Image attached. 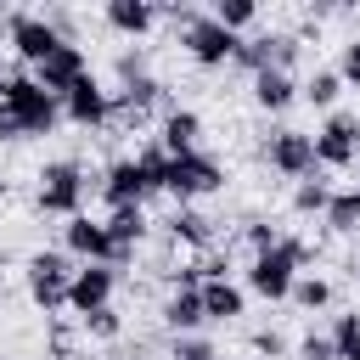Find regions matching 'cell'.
Returning a JSON list of instances; mask_svg holds the SVG:
<instances>
[{
  "label": "cell",
  "instance_id": "obj_4",
  "mask_svg": "<svg viewBox=\"0 0 360 360\" xmlns=\"http://www.w3.org/2000/svg\"><path fill=\"white\" fill-rule=\"evenodd\" d=\"M225 186V163L214 152H186V158H169L163 169V191L174 197V208H191L197 197H214Z\"/></svg>",
  "mask_w": 360,
  "mask_h": 360
},
{
  "label": "cell",
  "instance_id": "obj_39",
  "mask_svg": "<svg viewBox=\"0 0 360 360\" xmlns=\"http://www.w3.org/2000/svg\"><path fill=\"white\" fill-rule=\"evenodd\" d=\"M214 360H219V354H214Z\"/></svg>",
  "mask_w": 360,
  "mask_h": 360
},
{
  "label": "cell",
  "instance_id": "obj_20",
  "mask_svg": "<svg viewBox=\"0 0 360 360\" xmlns=\"http://www.w3.org/2000/svg\"><path fill=\"white\" fill-rule=\"evenodd\" d=\"M298 101V79L292 73H253V107L259 112H287Z\"/></svg>",
  "mask_w": 360,
  "mask_h": 360
},
{
  "label": "cell",
  "instance_id": "obj_37",
  "mask_svg": "<svg viewBox=\"0 0 360 360\" xmlns=\"http://www.w3.org/2000/svg\"><path fill=\"white\" fill-rule=\"evenodd\" d=\"M0 101H6V73H0Z\"/></svg>",
  "mask_w": 360,
  "mask_h": 360
},
{
  "label": "cell",
  "instance_id": "obj_7",
  "mask_svg": "<svg viewBox=\"0 0 360 360\" xmlns=\"http://www.w3.org/2000/svg\"><path fill=\"white\" fill-rule=\"evenodd\" d=\"M298 276H304V270L292 264V253H287L281 242H276L270 253H253V259H248V292L264 298V304H281V298L292 292Z\"/></svg>",
  "mask_w": 360,
  "mask_h": 360
},
{
  "label": "cell",
  "instance_id": "obj_24",
  "mask_svg": "<svg viewBox=\"0 0 360 360\" xmlns=\"http://www.w3.org/2000/svg\"><path fill=\"white\" fill-rule=\"evenodd\" d=\"M208 17H214L225 34H236V39H242V34L259 22V6H253V0H214V6H208Z\"/></svg>",
  "mask_w": 360,
  "mask_h": 360
},
{
  "label": "cell",
  "instance_id": "obj_31",
  "mask_svg": "<svg viewBox=\"0 0 360 360\" xmlns=\"http://www.w3.org/2000/svg\"><path fill=\"white\" fill-rule=\"evenodd\" d=\"M248 349H253L259 360H287V354H292V343H287V338H281L276 326H259V332L248 338Z\"/></svg>",
  "mask_w": 360,
  "mask_h": 360
},
{
  "label": "cell",
  "instance_id": "obj_32",
  "mask_svg": "<svg viewBox=\"0 0 360 360\" xmlns=\"http://www.w3.org/2000/svg\"><path fill=\"white\" fill-rule=\"evenodd\" d=\"M292 360H338V354H332V338L326 332H304L292 343Z\"/></svg>",
  "mask_w": 360,
  "mask_h": 360
},
{
  "label": "cell",
  "instance_id": "obj_38",
  "mask_svg": "<svg viewBox=\"0 0 360 360\" xmlns=\"http://www.w3.org/2000/svg\"><path fill=\"white\" fill-rule=\"evenodd\" d=\"M354 158H360V135H354Z\"/></svg>",
  "mask_w": 360,
  "mask_h": 360
},
{
  "label": "cell",
  "instance_id": "obj_10",
  "mask_svg": "<svg viewBox=\"0 0 360 360\" xmlns=\"http://www.w3.org/2000/svg\"><path fill=\"white\" fill-rule=\"evenodd\" d=\"M264 163H270L276 174H287V180H309V174H315V141H309L304 129H276V135L264 141Z\"/></svg>",
  "mask_w": 360,
  "mask_h": 360
},
{
  "label": "cell",
  "instance_id": "obj_9",
  "mask_svg": "<svg viewBox=\"0 0 360 360\" xmlns=\"http://www.w3.org/2000/svg\"><path fill=\"white\" fill-rule=\"evenodd\" d=\"M354 135H360V118L354 112H332L309 141H315V169H349L354 163Z\"/></svg>",
  "mask_w": 360,
  "mask_h": 360
},
{
  "label": "cell",
  "instance_id": "obj_28",
  "mask_svg": "<svg viewBox=\"0 0 360 360\" xmlns=\"http://www.w3.org/2000/svg\"><path fill=\"white\" fill-rule=\"evenodd\" d=\"M326 202H332V186L321 180V174H309V180H292V214H326Z\"/></svg>",
  "mask_w": 360,
  "mask_h": 360
},
{
  "label": "cell",
  "instance_id": "obj_36",
  "mask_svg": "<svg viewBox=\"0 0 360 360\" xmlns=\"http://www.w3.org/2000/svg\"><path fill=\"white\" fill-rule=\"evenodd\" d=\"M349 276H354V287H360V259H354V264H349Z\"/></svg>",
  "mask_w": 360,
  "mask_h": 360
},
{
  "label": "cell",
  "instance_id": "obj_8",
  "mask_svg": "<svg viewBox=\"0 0 360 360\" xmlns=\"http://www.w3.org/2000/svg\"><path fill=\"white\" fill-rule=\"evenodd\" d=\"M6 39H11L17 62H28V68H39L56 45H68V39H56V28H51L39 11H11V17H6Z\"/></svg>",
  "mask_w": 360,
  "mask_h": 360
},
{
  "label": "cell",
  "instance_id": "obj_11",
  "mask_svg": "<svg viewBox=\"0 0 360 360\" xmlns=\"http://www.w3.org/2000/svg\"><path fill=\"white\" fill-rule=\"evenodd\" d=\"M62 118H68L73 129H107V118H112V96L96 84V73H84V79L62 96Z\"/></svg>",
  "mask_w": 360,
  "mask_h": 360
},
{
  "label": "cell",
  "instance_id": "obj_22",
  "mask_svg": "<svg viewBox=\"0 0 360 360\" xmlns=\"http://www.w3.org/2000/svg\"><path fill=\"white\" fill-rule=\"evenodd\" d=\"M163 225H169V236H174V242H186V248H202V253L214 248V219H208L202 208H174Z\"/></svg>",
  "mask_w": 360,
  "mask_h": 360
},
{
  "label": "cell",
  "instance_id": "obj_17",
  "mask_svg": "<svg viewBox=\"0 0 360 360\" xmlns=\"http://www.w3.org/2000/svg\"><path fill=\"white\" fill-rule=\"evenodd\" d=\"M101 22H107L112 34H124V39H141V34L158 28V6H152V0H107V6H101Z\"/></svg>",
  "mask_w": 360,
  "mask_h": 360
},
{
  "label": "cell",
  "instance_id": "obj_16",
  "mask_svg": "<svg viewBox=\"0 0 360 360\" xmlns=\"http://www.w3.org/2000/svg\"><path fill=\"white\" fill-rule=\"evenodd\" d=\"M158 146L169 158H186V152H202V118L191 107H163L158 118Z\"/></svg>",
  "mask_w": 360,
  "mask_h": 360
},
{
  "label": "cell",
  "instance_id": "obj_35",
  "mask_svg": "<svg viewBox=\"0 0 360 360\" xmlns=\"http://www.w3.org/2000/svg\"><path fill=\"white\" fill-rule=\"evenodd\" d=\"M112 68H118V84L146 79V56H141V51H118V62H112Z\"/></svg>",
  "mask_w": 360,
  "mask_h": 360
},
{
  "label": "cell",
  "instance_id": "obj_33",
  "mask_svg": "<svg viewBox=\"0 0 360 360\" xmlns=\"http://www.w3.org/2000/svg\"><path fill=\"white\" fill-rule=\"evenodd\" d=\"M169 354H174V360H214L219 349H214L208 338H197V332H191V338H174V343H169Z\"/></svg>",
  "mask_w": 360,
  "mask_h": 360
},
{
  "label": "cell",
  "instance_id": "obj_25",
  "mask_svg": "<svg viewBox=\"0 0 360 360\" xmlns=\"http://www.w3.org/2000/svg\"><path fill=\"white\" fill-rule=\"evenodd\" d=\"M298 96H304L309 107H326V112H332V107H338V96H343V79H338L332 68H315V73L298 84Z\"/></svg>",
  "mask_w": 360,
  "mask_h": 360
},
{
  "label": "cell",
  "instance_id": "obj_6",
  "mask_svg": "<svg viewBox=\"0 0 360 360\" xmlns=\"http://www.w3.org/2000/svg\"><path fill=\"white\" fill-rule=\"evenodd\" d=\"M62 253H68L73 264H112V270H124V264L135 259V253H112L101 219H90V214H73V219L62 225Z\"/></svg>",
  "mask_w": 360,
  "mask_h": 360
},
{
  "label": "cell",
  "instance_id": "obj_12",
  "mask_svg": "<svg viewBox=\"0 0 360 360\" xmlns=\"http://www.w3.org/2000/svg\"><path fill=\"white\" fill-rule=\"evenodd\" d=\"M112 292H118V270H112V264H79L73 281H68V309H73V315L107 309Z\"/></svg>",
  "mask_w": 360,
  "mask_h": 360
},
{
  "label": "cell",
  "instance_id": "obj_5",
  "mask_svg": "<svg viewBox=\"0 0 360 360\" xmlns=\"http://www.w3.org/2000/svg\"><path fill=\"white\" fill-rule=\"evenodd\" d=\"M84 191H90L84 163H79V158H56V163H45V169H39V191H34V202H39V214L73 219V214H79V202H84Z\"/></svg>",
  "mask_w": 360,
  "mask_h": 360
},
{
  "label": "cell",
  "instance_id": "obj_2",
  "mask_svg": "<svg viewBox=\"0 0 360 360\" xmlns=\"http://www.w3.org/2000/svg\"><path fill=\"white\" fill-rule=\"evenodd\" d=\"M298 56H304V39H298V34H287V28H259V34H242V39H236L231 68H242L248 79H253V73H292Z\"/></svg>",
  "mask_w": 360,
  "mask_h": 360
},
{
  "label": "cell",
  "instance_id": "obj_27",
  "mask_svg": "<svg viewBox=\"0 0 360 360\" xmlns=\"http://www.w3.org/2000/svg\"><path fill=\"white\" fill-rule=\"evenodd\" d=\"M332 354L338 360H360V309H343V315H332Z\"/></svg>",
  "mask_w": 360,
  "mask_h": 360
},
{
  "label": "cell",
  "instance_id": "obj_1",
  "mask_svg": "<svg viewBox=\"0 0 360 360\" xmlns=\"http://www.w3.org/2000/svg\"><path fill=\"white\" fill-rule=\"evenodd\" d=\"M62 124V101L34 84V73H6V101H0V141H28L51 135Z\"/></svg>",
  "mask_w": 360,
  "mask_h": 360
},
{
  "label": "cell",
  "instance_id": "obj_21",
  "mask_svg": "<svg viewBox=\"0 0 360 360\" xmlns=\"http://www.w3.org/2000/svg\"><path fill=\"white\" fill-rule=\"evenodd\" d=\"M158 315H163V326H169L174 338H191V332L202 326V292H180V287H174Z\"/></svg>",
  "mask_w": 360,
  "mask_h": 360
},
{
  "label": "cell",
  "instance_id": "obj_30",
  "mask_svg": "<svg viewBox=\"0 0 360 360\" xmlns=\"http://www.w3.org/2000/svg\"><path fill=\"white\" fill-rule=\"evenodd\" d=\"M242 242H248V253H270V248L281 242V231H276L270 219H259V214H253V219H242Z\"/></svg>",
  "mask_w": 360,
  "mask_h": 360
},
{
  "label": "cell",
  "instance_id": "obj_23",
  "mask_svg": "<svg viewBox=\"0 0 360 360\" xmlns=\"http://www.w3.org/2000/svg\"><path fill=\"white\" fill-rule=\"evenodd\" d=\"M326 231L332 236H360V186H343V191H332V202H326Z\"/></svg>",
  "mask_w": 360,
  "mask_h": 360
},
{
  "label": "cell",
  "instance_id": "obj_14",
  "mask_svg": "<svg viewBox=\"0 0 360 360\" xmlns=\"http://www.w3.org/2000/svg\"><path fill=\"white\" fill-rule=\"evenodd\" d=\"M101 197H107V214H112V208H141V202L152 197V180L141 174L135 158H112L107 174H101Z\"/></svg>",
  "mask_w": 360,
  "mask_h": 360
},
{
  "label": "cell",
  "instance_id": "obj_26",
  "mask_svg": "<svg viewBox=\"0 0 360 360\" xmlns=\"http://www.w3.org/2000/svg\"><path fill=\"white\" fill-rule=\"evenodd\" d=\"M287 298H292L298 309H309V315H315V309H332V281H326V276H315V270H304V276L292 281V292H287Z\"/></svg>",
  "mask_w": 360,
  "mask_h": 360
},
{
  "label": "cell",
  "instance_id": "obj_15",
  "mask_svg": "<svg viewBox=\"0 0 360 360\" xmlns=\"http://www.w3.org/2000/svg\"><path fill=\"white\" fill-rule=\"evenodd\" d=\"M84 73H90L84 51H79V45H56V51H51V56L34 68V84H39L45 96H56V101H62V96H68V90H73Z\"/></svg>",
  "mask_w": 360,
  "mask_h": 360
},
{
  "label": "cell",
  "instance_id": "obj_29",
  "mask_svg": "<svg viewBox=\"0 0 360 360\" xmlns=\"http://www.w3.org/2000/svg\"><path fill=\"white\" fill-rule=\"evenodd\" d=\"M79 332L84 338H101V343H112L118 332H124V315L107 304V309H90V315H79Z\"/></svg>",
  "mask_w": 360,
  "mask_h": 360
},
{
  "label": "cell",
  "instance_id": "obj_18",
  "mask_svg": "<svg viewBox=\"0 0 360 360\" xmlns=\"http://www.w3.org/2000/svg\"><path fill=\"white\" fill-rule=\"evenodd\" d=\"M248 315V287H236L231 276L225 281H202V321H242Z\"/></svg>",
  "mask_w": 360,
  "mask_h": 360
},
{
  "label": "cell",
  "instance_id": "obj_19",
  "mask_svg": "<svg viewBox=\"0 0 360 360\" xmlns=\"http://www.w3.org/2000/svg\"><path fill=\"white\" fill-rule=\"evenodd\" d=\"M146 208H112L107 219H101V231H107V242H112V253H135L141 248V236H146Z\"/></svg>",
  "mask_w": 360,
  "mask_h": 360
},
{
  "label": "cell",
  "instance_id": "obj_3",
  "mask_svg": "<svg viewBox=\"0 0 360 360\" xmlns=\"http://www.w3.org/2000/svg\"><path fill=\"white\" fill-rule=\"evenodd\" d=\"M73 270H79V264H73L62 248H39V253H28V264H22L28 304H34V309H45V315L68 309V281H73Z\"/></svg>",
  "mask_w": 360,
  "mask_h": 360
},
{
  "label": "cell",
  "instance_id": "obj_13",
  "mask_svg": "<svg viewBox=\"0 0 360 360\" xmlns=\"http://www.w3.org/2000/svg\"><path fill=\"white\" fill-rule=\"evenodd\" d=\"M112 96V118L107 124H124V129H141L146 118H152V107H163V84L146 73V79H135V84H118V90H107Z\"/></svg>",
  "mask_w": 360,
  "mask_h": 360
},
{
  "label": "cell",
  "instance_id": "obj_34",
  "mask_svg": "<svg viewBox=\"0 0 360 360\" xmlns=\"http://www.w3.org/2000/svg\"><path fill=\"white\" fill-rule=\"evenodd\" d=\"M343 84H360V34L354 39H343V51H338V68H332Z\"/></svg>",
  "mask_w": 360,
  "mask_h": 360
}]
</instances>
